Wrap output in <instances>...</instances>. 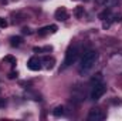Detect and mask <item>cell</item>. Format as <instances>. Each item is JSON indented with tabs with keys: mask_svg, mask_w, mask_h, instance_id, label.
I'll use <instances>...</instances> for the list:
<instances>
[{
	"mask_svg": "<svg viewBox=\"0 0 122 121\" xmlns=\"http://www.w3.org/2000/svg\"><path fill=\"white\" fill-rule=\"evenodd\" d=\"M99 83H102V74H101V73L95 74V76L91 78V84H92V86H95V84H99Z\"/></svg>",
	"mask_w": 122,
	"mask_h": 121,
	"instance_id": "obj_12",
	"label": "cell"
},
{
	"mask_svg": "<svg viewBox=\"0 0 122 121\" xmlns=\"http://www.w3.org/2000/svg\"><path fill=\"white\" fill-rule=\"evenodd\" d=\"M74 16L75 17H82L84 16V7H81V6H78V7H75V10H74Z\"/></svg>",
	"mask_w": 122,
	"mask_h": 121,
	"instance_id": "obj_14",
	"label": "cell"
},
{
	"mask_svg": "<svg viewBox=\"0 0 122 121\" xmlns=\"http://www.w3.org/2000/svg\"><path fill=\"white\" fill-rule=\"evenodd\" d=\"M6 104H7L6 100H0V107H6Z\"/></svg>",
	"mask_w": 122,
	"mask_h": 121,
	"instance_id": "obj_19",
	"label": "cell"
},
{
	"mask_svg": "<svg viewBox=\"0 0 122 121\" xmlns=\"http://www.w3.org/2000/svg\"><path fill=\"white\" fill-rule=\"evenodd\" d=\"M97 59H98V53L95 50H88L82 56L81 61H80V73H85V71L91 70L94 67V64H95V61H97Z\"/></svg>",
	"mask_w": 122,
	"mask_h": 121,
	"instance_id": "obj_1",
	"label": "cell"
},
{
	"mask_svg": "<svg viewBox=\"0 0 122 121\" xmlns=\"http://www.w3.org/2000/svg\"><path fill=\"white\" fill-rule=\"evenodd\" d=\"M4 63H9V64H10V66H14V64H16V63H17V60H16V57H13V56H6V57H4Z\"/></svg>",
	"mask_w": 122,
	"mask_h": 121,
	"instance_id": "obj_15",
	"label": "cell"
},
{
	"mask_svg": "<svg viewBox=\"0 0 122 121\" xmlns=\"http://www.w3.org/2000/svg\"><path fill=\"white\" fill-rule=\"evenodd\" d=\"M118 0H95V3L98 6H102V7H108V6H112L115 4Z\"/></svg>",
	"mask_w": 122,
	"mask_h": 121,
	"instance_id": "obj_9",
	"label": "cell"
},
{
	"mask_svg": "<svg viewBox=\"0 0 122 121\" xmlns=\"http://www.w3.org/2000/svg\"><path fill=\"white\" fill-rule=\"evenodd\" d=\"M7 20L6 19H3V17H0V29H6L7 27Z\"/></svg>",
	"mask_w": 122,
	"mask_h": 121,
	"instance_id": "obj_16",
	"label": "cell"
},
{
	"mask_svg": "<svg viewBox=\"0 0 122 121\" xmlns=\"http://www.w3.org/2000/svg\"><path fill=\"white\" fill-rule=\"evenodd\" d=\"M27 67L31 71H38L41 68V59L38 57H31L30 60L27 61Z\"/></svg>",
	"mask_w": 122,
	"mask_h": 121,
	"instance_id": "obj_5",
	"label": "cell"
},
{
	"mask_svg": "<svg viewBox=\"0 0 122 121\" xmlns=\"http://www.w3.org/2000/svg\"><path fill=\"white\" fill-rule=\"evenodd\" d=\"M105 91H107V86H105L104 83L95 84V86L92 87L91 93H90V98H91L92 101H98V100L105 94Z\"/></svg>",
	"mask_w": 122,
	"mask_h": 121,
	"instance_id": "obj_3",
	"label": "cell"
},
{
	"mask_svg": "<svg viewBox=\"0 0 122 121\" xmlns=\"http://www.w3.org/2000/svg\"><path fill=\"white\" fill-rule=\"evenodd\" d=\"M41 61L47 63V64H46V68H53V67H54V63H56L53 57H44V59H43Z\"/></svg>",
	"mask_w": 122,
	"mask_h": 121,
	"instance_id": "obj_11",
	"label": "cell"
},
{
	"mask_svg": "<svg viewBox=\"0 0 122 121\" xmlns=\"http://www.w3.org/2000/svg\"><path fill=\"white\" fill-rule=\"evenodd\" d=\"M54 16H56V19L58 20V22H65L67 19H68V11H67V9L65 7H58L57 10H56V13H54Z\"/></svg>",
	"mask_w": 122,
	"mask_h": 121,
	"instance_id": "obj_6",
	"label": "cell"
},
{
	"mask_svg": "<svg viewBox=\"0 0 122 121\" xmlns=\"http://www.w3.org/2000/svg\"><path fill=\"white\" fill-rule=\"evenodd\" d=\"M105 117L107 116H105V113L101 108H92L88 113V120L90 121H102Z\"/></svg>",
	"mask_w": 122,
	"mask_h": 121,
	"instance_id": "obj_4",
	"label": "cell"
},
{
	"mask_svg": "<svg viewBox=\"0 0 122 121\" xmlns=\"http://www.w3.org/2000/svg\"><path fill=\"white\" fill-rule=\"evenodd\" d=\"M14 77H17V73H14V71H11V73L9 74V78H10V80H13Z\"/></svg>",
	"mask_w": 122,
	"mask_h": 121,
	"instance_id": "obj_18",
	"label": "cell"
},
{
	"mask_svg": "<svg viewBox=\"0 0 122 121\" xmlns=\"http://www.w3.org/2000/svg\"><path fill=\"white\" fill-rule=\"evenodd\" d=\"M78 57V49L77 46H70L67 49V53H65V59H64V63H62V67H70L71 64H74L75 60Z\"/></svg>",
	"mask_w": 122,
	"mask_h": 121,
	"instance_id": "obj_2",
	"label": "cell"
},
{
	"mask_svg": "<svg viewBox=\"0 0 122 121\" xmlns=\"http://www.w3.org/2000/svg\"><path fill=\"white\" fill-rule=\"evenodd\" d=\"M57 30H58V27H57L56 24H53V26H46V27H41V29L37 31V33H38V36L44 37V36H47L48 33H56Z\"/></svg>",
	"mask_w": 122,
	"mask_h": 121,
	"instance_id": "obj_7",
	"label": "cell"
},
{
	"mask_svg": "<svg viewBox=\"0 0 122 121\" xmlns=\"http://www.w3.org/2000/svg\"><path fill=\"white\" fill-rule=\"evenodd\" d=\"M62 114H64V105H57L53 110V116H56V117H60Z\"/></svg>",
	"mask_w": 122,
	"mask_h": 121,
	"instance_id": "obj_13",
	"label": "cell"
},
{
	"mask_svg": "<svg viewBox=\"0 0 122 121\" xmlns=\"http://www.w3.org/2000/svg\"><path fill=\"white\" fill-rule=\"evenodd\" d=\"M111 14H112V13H111V9L108 7V9H105L104 11H101L98 17H99L101 20H105V19H109V16H111Z\"/></svg>",
	"mask_w": 122,
	"mask_h": 121,
	"instance_id": "obj_10",
	"label": "cell"
},
{
	"mask_svg": "<svg viewBox=\"0 0 122 121\" xmlns=\"http://www.w3.org/2000/svg\"><path fill=\"white\" fill-rule=\"evenodd\" d=\"M21 43H23V38H21L20 36H13V37H10V44H11L13 47H19Z\"/></svg>",
	"mask_w": 122,
	"mask_h": 121,
	"instance_id": "obj_8",
	"label": "cell"
},
{
	"mask_svg": "<svg viewBox=\"0 0 122 121\" xmlns=\"http://www.w3.org/2000/svg\"><path fill=\"white\" fill-rule=\"evenodd\" d=\"M23 33H24V34H31V30L30 29H29V27H23Z\"/></svg>",
	"mask_w": 122,
	"mask_h": 121,
	"instance_id": "obj_17",
	"label": "cell"
}]
</instances>
